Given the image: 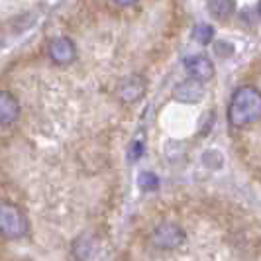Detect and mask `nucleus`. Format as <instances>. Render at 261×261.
<instances>
[{"label":"nucleus","mask_w":261,"mask_h":261,"mask_svg":"<svg viewBox=\"0 0 261 261\" xmlns=\"http://www.w3.org/2000/svg\"><path fill=\"white\" fill-rule=\"evenodd\" d=\"M228 120L234 128H246L261 120V91L255 87H240L232 94Z\"/></svg>","instance_id":"f257e3e1"},{"label":"nucleus","mask_w":261,"mask_h":261,"mask_svg":"<svg viewBox=\"0 0 261 261\" xmlns=\"http://www.w3.org/2000/svg\"><path fill=\"white\" fill-rule=\"evenodd\" d=\"M30 232L28 214L14 202H0V236L20 240Z\"/></svg>","instance_id":"f03ea898"},{"label":"nucleus","mask_w":261,"mask_h":261,"mask_svg":"<svg viewBox=\"0 0 261 261\" xmlns=\"http://www.w3.org/2000/svg\"><path fill=\"white\" fill-rule=\"evenodd\" d=\"M185 242H187V234L175 222H161L151 234V246L157 249H177Z\"/></svg>","instance_id":"7ed1b4c3"},{"label":"nucleus","mask_w":261,"mask_h":261,"mask_svg":"<svg viewBox=\"0 0 261 261\" xmlns=\"http://www.w3.org/2000/svg\"><path fill=\"white\" fill-rule=\"evenodd\" d=\"M185 69H187V75L198 81V83H206L214 77V63L210 61L206 55H193V57H187L185 59Z\"/></svg>","instance_id":"20e7f679"},{"label":"nucleus","mask_w":261,"mask_h":261,"mask_svg":"<svg viewBox=\"0 0 261 261\" xmlns=\"http://www.w3.org/2000/svg\"><path fill=\"white\" fill-rule=\"evenodd\" d=\"M47 53H49L53 63H57V65H69V63H73L77 59V47L69 38L51 39Z\"/></svg>","instance_id":"39448f33"},{"label":"nucleus","mask_w":261,"mask_h":261,"mask_svg":"<svg viewBox=\"0 0 261 261\" xmlns=\"http://www.w3.org/2000/svg\"><path fill=\"white\" fill-rule=\"evenodd\" d=\"M145 89H147V85H145L144 79L134 75V77H128L126 81H122V83L118 85L116 96L122 102H126V105H134V102H138L140 98H144Z\"/></svg>","instance_id":"423d86ee"},{"label":"nucleus","mask_w":261,"mask_h":261,"mask_svg":"<svg viewBox=\"0 0 261 261\" xmlns=\"http://www.w3.org/2000/svg\"><path fill=\"white\" fill-rule=\"evenodd\" d=\"M204 94V89H202V83L198 81H183L175 87L173 91V98L179 100V102H187V105H193V102H198Z\"/></svg>","instance_id":"0eeeda50"},{"label":"nucleus","mask_w":261,"mask_h":261,"mask_svg":"<svg viewBox=\"0 0 261 261\" xmlns=\"http://www.w3.org/2000/svg\"><path fill=\"white\" fill-rule=\"evenodd\" d=\"M20 118V102L10 91H0V124L10 126Z\"/></svg>","instance_id":"6e6552de"},{"label":"nucleus","mask_w":261,"mask_h":261,"mask_svg":"<svg viewBox=\"0 0 261 261\" xmlns=\"http://www.w3.org/2000/svg\"><path fill=\"white\" fill-rule=\"evenodd\" d=\"M236 10L234 0H208V12L216 20H228Z\"/></svg>","instance_id":"1a4fd4ad"},{"label":"nucleus","mask_w":261,"mask_h":261,"mask_svg":"<svg viewBox=\"0 0 261 261\" xmlns=\"http://www.w3.org/2000/svg\"><path fill=\"white\" fill-rule=\"evenodd\" d=\"M193 39L200 45H208L210 41L214 39V28L210 24H198V26L193 30Z\"/></svg>","instance_id":"9d476101"},{"label":"nucleus","mask_w":261,"mask_h":261,"mask_svg":"<svg viewBox=\"0 0 261 261\" xmlns=\"http://www.w3.org/2000/svg\"><path fill=\"white\" fill-rule=\"evenodd\" d=\"M138 185H140V189H144V191H155L157 187H159V179H157L153 173H140V177H138Z\"/></svg>","instance_id":"9b49d317"},{"label":"nucleus","mask_w":261,"mask_h":261,"mask_svg":"<svg viewBox=\"0 0 261 261\" xmlns=\"http://www.w3.org/2000/svg\"><path fill=\"white\" fill-rule=\"evenodd\" d=\"M142 155H144V144H142V142H134L130 147L128 157H130L132 161H136V159H140Z\"/></svg>","instance_id":"f8f14e48"},{"label":"nucleus","mask_w":261,"mask_h":261,"mask_svg":"<svg viewBox=\"0 0 261 261\" xmlns=\"http://www.w3.org/2000/svg\"><path fill=\"white\" fill-rule=\"evenodd\" d=\"M118 6H132V4H136L138 0H114Z\"/></svg>","instance_id":"ddd939ff"},{"label":"nucleus","mask_w":261,"mask_h":261,"mask_svg":"<svg viewBox=\"0 0 261 261\" xmlns=\"http://www.w3.org/2000/svg\"><path fill=\"white\" fill-rule=\"evenodd\" d=\"M259 16H261V2H259Z\"/></svg>","instance_id":"4468645a"}]
</instances>
